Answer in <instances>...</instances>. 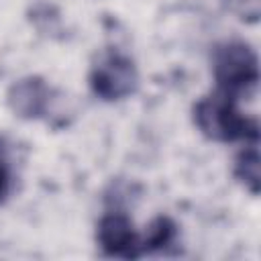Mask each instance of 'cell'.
<instances>
[{
  "mask_svg": "<svg viewBox=\"0 0 261 261\" xmlns=\"http://www.w3.org/2000/svg\"><path fill=\"white\" fill-rule=\"evenodd\" d=\"M194 122L198 130L210 141L259 143L257 120L251 116H245L239 110L237 100L218 90L194 104Z\"/></svg>",
  "mask_w": 261,
  "mask_h": 261,
  "instance_id": "1",
  "label": "cell"
},
{
  "mask_svg": "<svg viewBox=\"0 0 261 261\" xmlns=\"http://www.w3.org/2000/svg\"><path fill=\"white\" fill-rule=\"evenodd\" d=\"M212 75L216 90L239 100L253 96L259 86V59L245 41H224L212 51Z\"/></svg>",
  "mask_w": 261,
  "mask_h": 261,
  "instance_id": "2",
  "label": "cell"
},
{
  "mask_svg": "<svg viewBox=\"0 0 261 261\" xmlns=\"http://www.w3.org/2000/svg\"><path fill=\"white\" fill-rule=\"evenodd\" d=\"M90 88L104 102H118L133 96L139 88V69L135 61L110 49L98 57L90 69Z\"/></svg>",
  "mask_w": 261,
  "mask_h": 261,
  "instance_id": "3",
  "label": "cell"
},
{
  "mask_svg": "<svg viewBox=\"0 0 261 261\" xmlns=\"http://www.w3.org/2000/svg\"><path fill=\"white\" fill-rule=\"evenodd\" d=\"M57 98V90L39 75L20 77L6 92L8 108L22 120H49L55 116Z\"/></svg>",
  "mask_w": 261,
  "mask_h": 261,
  "instance_id": "4",
  "label": "cell"
},
{
  "mask_svg": "<svg viewBox=\"0 0 261 261\" xmlns=\"http://www.w3.org/2000/svg\"><path fill=\"white\" fill-rule=\"evenodd\" d=\"M96 241L100 249L110 257L137 259L143 255L141 237L124 212H106L96 226Z\"/></svg>",
  "mask_w": 261,
  "mask_h": 261,
  "instance_id": "5",
  "label": "cell"
},
{
  "mask_svg": "<svg viewBox=\"0 0 261 261\" xmlns=\"http://www.w3.org/2000/svg\"><path fill=\"white\" fill-rule=\"evenodd\" d=\"M179 241V228L169 216H155L141 237V253L169 255Z\"/></svg>",
  "mask_w": 261,
  "mask_h": 261,
  "instance_id": "6",
  "label": "cell"
},
{
  "mask_svg": "<svg viewBox=\"0 0 261 261\" xmlns=\"http://www.w3.org/2000/svg\"><path fill=\"white\" fill-rule=\"evenodd\" d=\"M234 177L253 194H259L261 179H259V149L257 143H247V147L234 159Z\"/></svg>",
  "mask_w": 261,
  "mask_h": 261,
  "instance_id": "7",
  "label": "cell"
},
{
  "mask_svg": "<svg viewBox=\"0 0 261 261\" xmlns=\"http://www.w3.org/2000/svg\"><path fill=\"white\" fill-rule=\"evenodd\" d=\"M230 4L232 10H237L241 14V18H247L251 16V20L257 18L259 14V8H257V0H226Z\"/></svg>",
  "mask_w": 261,
  "mask_h": 261,
  "instance_id": "8",
  "label": "cell"
},
{
  "mask_svg": "<svg viewBox=\"0 0 261 261\" xmlns=\"http://www.w3.org/2000/svg\"><path fill=\"white\" fill-rule=\"evenodd\" d=\"M10 192V173H8V167L0 161V204L6 200Z\"/></svg>",
  "mask_w": 261,
  "mask_h": 261,
  "instance_id": "9",
  "label": "cell"
}]
</instances>
